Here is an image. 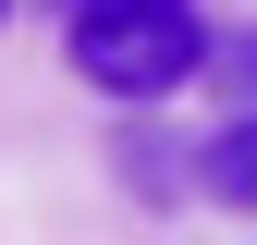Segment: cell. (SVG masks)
<instances>
[{"label": "cell", "instance_id": "cell-1", "mask_svg": "<svg viewBox=\"0 0 257 245\" xmlns=\"http://www.w3.org/2000/svg\"><path fill=\"white\" fill-rule=\"evenodd\" d=\"M220 61V37L196 25V0H110V13H74V74L98 98H172Z\"/></svg>", "mask_w": 257, "mask_h": 245}, {"label": "cell", "instance_id": "cell-2", "mask_svg": "<svg viewBox=\"0 0 257 245\" xmlns=\"http://www.w3.org/2000/svg\"><path fill=\"white\" fill-rule=\"evenodd\" d=\"M196 196H220V208L257 221V110H233V122L196 135Z\"/></svg>", "mask_w": 257, "mask_h": 245}, {"label": "cell", "instance_id": "cell-3", "mask_svg": "<svg viewBox=\"0 0 257 245\" xmlns=\"http://www.w3.org/2000/svg\"><path fill=\"white\" fill-rule=\"evenodd\" d=\"M61 13H110V0H61Z\"/></svg>", "mask_w": 257, "mask_h": 245}, {"label": "cell", "instance_id": "cell-4", "mask_svg": "<svg viewBox=\"0 0 257 245\" xmlns=\"http://www.w3.org/2000/svg\"><path fill=\"white\" fill-rule=\"evenodd\" d=\"M0 13H13V0H0Z\"/></svg>", "mask_w": 257, "mask_h": 245}]
</instances>
